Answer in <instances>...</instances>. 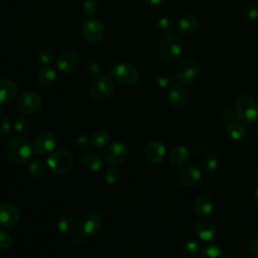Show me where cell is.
<instances>
[{"mask_svg": "<svg viewBox=\"0 0 258 258\" xmlns=\"http://www.w3.org/2000/svg\"><path fill=\"white\" fill-rule=\"evenodd\" d=\"M4 154L11 162L16 164H23L31 158L32 147L27 139L16 136L9 139L5 143Z\"/></svg>", "mask_w": 258, "mask_h": 258, "instance_id": "6da1fadb", "label": "cell"}, {"mask_svg": "<svg viewBox=\"0 0 258 258\" xmlns=\"http://www.w3.org/2000/svg\"><path fill=\"white\" fill-rule=\"evenodd\" d=\"M235 115L244 125L253 124L258 119V105L256 100L249 94H241L235 102Z\"/></svg>", "mask_w": 258, "mask_h": 258, "instance_id": "7a4b0ae2", "label": "cell"}, {"mask_svg": "<svg viewBox=\"0 0 258 258\" xmlns=\"http://www.w3.org/2000/svg\"><path fill=\"white\" fill-rule=\"evenodd\" d=\"M201 76V64L194 57H185L175 68V79L182 85L196 83Z\"/></svg>", "mask_w": 258, "mask_h": 258, "instance_id": "3957f363", "label": "cell"}, {"mask_svg": "<svg viewBox=\"0 0 258 258\" xmlns=\"http://www.w3.org/2000/svg\"><path fill=\"white\" fill-rule=\"evenodd\" d=\"M184 48L182 39L175 34L166 35L158 46V54L161 59L171 62L180 56Z\"/></svg>", "mask_w": 258, "mask_h": 258, "instance_id": "277c9868", "label": "cell"}, {"mask_svg": "<svg viewBox=\"0 0 258 258\" xmlns=\"http://www.w3.org/2000/svg\"><path fill=\"white\" fill-rule=\"evenodd\" d=\"M114 88L115 85L111 77L108 75H99L90 84L89 94L93 100L101 102L112 95Z\"/></svg>", "mask_w": 258, "mask_h": 258, "instance_id": "5b68a950", "label": "cell"}, {"mask_svg": "<svg viewBox=\"0 0 258 258\" xmlns=\"http://www.w3.org/2000/svg\"><path fill=\"white\" fill-rule=\"evenodd\" d=\"M74 165L73 155L66 150H58L47 157V166L55 174H63Z\"/></svg>", "mask_w": 258, "mask_h": 258, "instance_id": "8992f818", "label": "cell"}, {"mask_svg": "<svg viewBox=\"0 0 258 258\" xmlns=\"http://www.w3.org/2000/svg\"><path fill=\"white\" fill-rule=\"evenodd\" d=\"M111 74L114 80L126 86L134 85L139 80V73L137 69L128 62H119L115 64Z\"/></svg>", "mask_w": 258, "mask_h": 258, "instance_id": "52a82bcc", "label": "cell"}, {"mask_svg": "<svg viewBox=\"0 0 258 258\" xmlns=\"http://www.w3.org/2000/svg\"><path fill=\"white\" fill-rule=\"evenodd\" d=\"M82 34L88 42H100L105 35V27L103 25V22L97 17H88L83 22Z\"/></svg>", "mask_w": 258, "mask_h": 258, "instance_id": "ba28073f", "label": "cell"}, {"mask_svg": "<svg viewBox=\"0 0 258 258\" xmlns=\"http://www.w3.org/2000/svg\"><path fill=\"white\" fill-rule=\"evenodd\" d=\"M19 112L30 115L38 112L42 106V98L35 92H24L17 99L16 103Z\"/></svg>", "mask_w": 258, "mask_h": 258, "instance_id": "9c48e42d", "label": "cell"}, {"mask_svg": "<svg viewBox=\"0 0 258 258\" xmlns=\"http://www.w3.org/2000/svg\"><path fill=\"white\" fill-rule=\"evenodd\" d=\"M129 148L126 144L116 142L110 144L104 151V158L110 165H118L127 160Z\"/></svg>", "mask_w": 258, "mask_h": 258, "instance_id": "30bf717a", "label": "cell"}, {"mask_svg": "<svg viewBox=\"0 0 258 258\" xmlns=\"http://www.w3.org/2000/svg\"><path fill=\"white\" fill-rule=\"evenodd\" d=\"M20 214L18 209L9 202L0 203V227L10 229L19 222Z\"/></svg>", "mask_w": 258, "mask_h": 258, "instance_id": "8fae6325", "label": "cell"}, {"mask_svg": "<svg viewBox=\"0 0 258 258\" xmlns=\"http://www.w3.org/2000/svg\"><path fill=\"white\" fill-rule=\"evenodd\" d=\"M56 141V137L52 132H41L35 138L34 149L39 155H48L55 149Z\"/></svg>", "mask_w": 258, "mask_h": 258, "instance_id": "7c38bea8", "label": "cell"}, {"mask_svg": "<svg viewBox=\"0 0 258 258\" xmlns=\"http://www.w3.org/2000/svg\"><path fill=\"white\" fill-rule=\"evenodd\" d=\"M102 227V220L96 213H88L80 221L79 230L85 237H92L96 235Z\"/></svg>", "mask_w": 258, "mask_h": 258, "instance_id": "4fadbf2b", "label": "cell"}, {"mask_svg": "<svg viewBox=\"0 0 258 258\" xmlns=\"http://www.w3.org/2000/svg\"><path fill=\"white\" fill-rule=\"evenodd\" d=\"M177 180L181 185L185 187H191L201 182L202 172L197 166H183L177 173Z\"/></svg>", "mask_w": 258, "mask_h": 258, "instance_id": "5bb4252c", "label": "cell"}, {"mask_svg": "<svg viewBox=\"0 0 258 258\" xmlns=\"http://www.w3.org/2000/svg\"><path fill=\"white\" fill-rule=\"evenodd\" d=\"M196 236L205 242H211L215 240L218 235V229L216 225L209 220H201L196 223L194 227Z\"/></svg>", "mask_w": 258, "mask_h": 258, "instance_id": "9a60e30c", "label": "cell"}, {"mask_svg": "<svg viewBox=\"0 0 258 258\" xmlns=\"http://www.w3.org/2000/svg\"><path fill=\"white\" fill-rule=\"evenodd\" d=\"M166 99L168 104L176 109L182 108L188 99V94L187 91L179 85H173L170 86L169 89L167 90L166 94Z\"/></svg>", "mask_w": 258, "mask_h": 258, "instance_id": "2e32d148", "label": "cell"}, {"mask_svg": "<svg viewBox=\"0 0 258 258\" xmlns=\"http://www.w3.org/2000/svg\"><path fill=\"white\" fill-rule=\"evenodd\" d=\"M166 154V148L164 144L159 140H153L149 142L144 150L145 158L153 164L160 163Z\"/></svg>", "mask_w": 258, "mask_h": 258, "instance_id": "e0dca14e", "label": "cell"}, {"mask_svg": "<svg viewBox=\"0 0 258 258\" xmlns=\"http://www.w3.org/2000/svg\"><path fill=\"white\" fill-rule=\"evenodd\" d=\"M55 63L60 72L64 74H73L78 70L80 59L73 52H62L56 57Z\"/></svg>", "mask_w": 258, "mask_h": 258, "instance_id": "ac0fdd59", "label": "cell"}, {"mask_svg": "<svg viewBox=\"0 0 258 258\" xmlns=\"http://www.w3.org/2000/svg\"><path fill=\"white\" fill-rule=\"evenodd\" d=\"M199 25L200 21L197 16L192 14H185L177 20L175 28L179 34L188 36L194 34L198 30Z\"/></svg>", "mask_w": 258, "mask_h": 258, "instance_id": "d6986e66", "label": "cell"}, {"mask_svg": "<svg viewBox=\"0 0 258 258\" xmlns=\"http://www.w3.org/2000/svg\"><path fill=\"white\" fill-rule=\"evenodd\" d=\"M189 150L182 145L173 147L169 154V164L173 168H182L189 160Z\"/></svg>", "mask_w": 258, "mask_h": 258, "instance_id": "ffe728a7", "label": "cell"}, {"mask_svg": "<svg viewBox=\"0 0 258 258\" xmlns=\"http://www.w3.org/2000/svg\"><path fill=\"white\" fill-rule=\"evenodd\" d=\"M194 210L197 216L201 218L209 217L214 211V201L210 196L204 195L196 199Z\"/></svg>", "mask_w": 258, "mask_h": 258, "instance_id": "44dd1931", "label": "cell"}, {"mask_svg": "<svg viewBox=\"0 0 258 258\" xmlns=\"http://www.w3.org/2000/svg\"><path fill=\"white\" fill-rule=\"evenodd\" d=\"M17 85L8 79L0 81V105L10 103L17 94Z\"/></svg>", "mask_w": 258, "mask_h": 258, "instance_id": "7402d4cb", "label": "cell"}, {"mask_svg": "<svg viewBox=\"0 0 258 258\" xmlns=\"http://www.w3.org/2000/svg\"><path fill=\"white\" fill-rule=\"evenodd\" d=\"M81 161L85 168H87L90 171H94V172L99 171L103 166V160L100 157V155H98L95 152H91V151L85 152L82 155Z\"/></svg>", "mask_w": 258, "mask_h": 258, "instance_id": "603a6c76", "label": "cell"}, {"mask_svg": "<svg viewBox=\"0 0 258 258\" xmlns=\"http://www.w3.org/2000/svg\"><path fill=\"white\" fill-rule=\"evenodd\" d=\"M203 169L206 173H214L219 166V154L215 150H209L203 157Z\"/></svg>", "mask_w": 258, "mask_h": 258, "instance_id": "cb8c5ba5", "label": "cell"}, {"mask_svg": "<svg viewBox=\"0 0 258 258\" xmlns=\"http://www.w3.org/2000/svg\"><path fill=\"white\" fill-rule=\"evenodd\" d=\"M56 79L55 70L50 66H45L37 74V82L42 87H50Z\"/></svg>", "mask_w": 258, "mask_h": 258, "instance_id": "d4e9b609", "label": "cell"}, {"mask_svg": "<svg viewBox=\"0 0 258 258\" xmlns=\"http://www.w3.org/2000/svg\"><path fill=\"white\" fill-rule=\"evenodd\" d=\"M111 141V135L107 130L100 129L92 133L90 137V143L95 148H103L107 146Z\"/></svg>", "mask_w": 258, "mask_h": 258, "instance_id": "484cf974", "label": "cell"}, {"mask_svg": "<svg viewBox=\"0 0 258 258\" xmlns=\"http://www.w3.org/2000/svg\"><path fill=\"white\" fill-rule=\"evenodd\" d=\"M57 229L66 236H72L76 233V223L70 216H61L57 220Z\"/></svg>", "mask_w": 258, "mask_h": 258, "instance_id": "4316f807", "label": "cell"}, {"mask_svg": "<svg viewBox=\"0 0 258 258\" xmlns=\"http://www.w3.org/2000/svg\"><path fill=\"white\" fill-rule=\"evenodd\" d=\"M180 252L184 257L191 258L197 256L201 252L200 243L196 240H187L181 244Z\"/></svg>", "mask_w": 258, "mask_h": 258, "instance_id": "83f0119b", "label": "cell"}, {"mask_svg": "<svg viewBox=\"0 0 258 258\" xmlns=\"http://www.w3.org/2000/svg\"><path fill=\"white\" fill-rule=\"evenodd\" d=\"M201 258H226V253L221 246L211 244L203 248Z\"/></svg>", "mask_w": 258, "mask_h": 258, "instance_id": "f1b7e54d", "label": "cell"}, {"mask_svg": "<svg viewBox=\"0 0 258 258\" xmlns=\"http://www.w3.org/2000/svg\"><path fill=\"white\" fill-rule=\"evenodd\" d=\"M27 172L33 178H41L46 172V167L42 161L35 159L28 164Z\"/></svg>", "mask_w": 258, "mask_h": 258, "instance_id": "f546056e", "label": "cell"}, {"mask_svg": "<svg viewBox=\"0 0 258 258\" xmlns=\"http://www.w3.org/2000/svg\"><path fill=\"white\" fill-rule=\"evenodd\" d=\"M226 131L229 135V137L233 140H241L246 136V129L244 128V126H242L239 123H235V122H231L227 125Z\"/></svg>", "mask_w": 258, "mask_h": 258, "instance_id": "4dcf8cb0", "label": "cell"}, {"mask_svg": "<svg viewBox=\"0 0 258 258\" xmlns=\"http://www.w3.org/2000/svg\"><path fill=\"white\" fill-rule=\"evenodd\" d=\"M174 79H175V75H173L171 72L163 71V72L158 73L155 76L154 82H155L156 86L159 88H167L173 83Z\"/></svg>", "mask_w": 258, "mask_h": 258, "instance_id": "1f68e13d", "label": "cell"}, {"mask_svg": "<svg viewBox=\"0 0 258 258\" xmlns=\"http://www.w3.org/2000/svg\"><path fill=\"white\" fill-rule=\"evenodd\" d=\"M240 11L242 16L248 20H255L258 18V7L251 2L244 3L241 6Z\"/></svg>", "mask_w": 258, "mask_h": 258, "instance_id": "d6a6232c", "label": "cell"}, {"mask_svg": "<svg viewBox=\"0 0 258 258\" xmlns=\"http://www.w3.org/2000/svg\"><path fill=\"white\" fill-rule=\"evenodd\" d=\"M157 28H158V30L161 33L168 35L173 30L174 23H173L171 18H169L167 16H163V17L158 19V21H157Z\"/></svg>", "mask_w": 258, "mask_h": 258, "instance_id": "836d02e7", "label": "cell"}, {"mask_svg": "<svg viewBox=\"0 0 258 258\" xmlns=\"http://www.w3.org/2000/svg\"><path fill=\"white\" fill-rule=\"evenodd\" d=\"M30 126V121L25 116H19L14 122V129L20 134H25Z\"/></svg>", "mask_w": 258, "mask_h": 258, "instance_id": "e575fe53", "label": "cell"}, {"mask_svg": "<svg viewBox=\"0 0 258 258\" xmlns=\"http://www.w3.org/2000/svg\"><path fill=\"white\" fill-rule=\"evenodd\" d=\"M83 11L89 17L94 16L98 11V3L96 0H84L82 4Z\"/></svg>", "mask_w": 258, "mask_h": 258, "instance_id": "d590c367", "label": "cell"}, {"mask_svg": "<svg viewBox=\"0 0 258 258\" xmlns=\"http://www.w3.org/2000/svg\"><path fill=\"white\" fill-rule=\"evenodd\" d=\"M105 181L108 184H115L119 181L120 179V172L117 168L115 167H109L106 172H105Z\"/></svg>", "mask_w": 258, "mask_h": 258, "instance_id": "8d00e7d4", "label": "cell"}, {"mask_svg": "<svg viewBox=\"0 0 258 258\" xmlns=\"http://www.w3.org/2000/svg\"><path fill=\"white\" fill-rule=\"evenodd\" d=\"M37 58L43 64H49L54 58V53L48 48H42L37 52Z\"/></svg>", "mask_w": 258, "mask_h": 258, "instance_id": "74e56055", "label": "cell"}, {"mask_svg": "<svg viewBox=\"0 0 258 258\" xmlns=\"http://www.w3.org/2000/svg\"><path fill=\"white\" fill-rule=\"evenodd\" d=\"M12 245L11 235L3 230H0V249H8Z\"/></svg>", "mask_w": 258, "mask_h": 258, "instance_id": "f35d334b", "label": "cell"}, {"mask_svg": "<svg viewBox=\"0 0 258 258\" xmlns=\"http://www.w3.org/2000/svg\"><path fill=\"white\" fill-rule=\"evenodd\" d=\"M11 130L10 119L6 116L0 117V136H6Z\"/></svg>", "mask_w": 258, "mask_h": 258, "instance_id": "ab89813d", "label": "cell"}, {"mask_svg": "<svg viewBox=\"0 0 258 258\" xmlns=\"http://www.w3.org/2000/svg\"><path fill=\"white\" fill-rule=\"evenodd\" d=\"M205 149H206V144L203 141H196L191 144V147H190V151L195 155L202 154L205 151Z\"/></svg>", "mask_w": 258, "mask_h": 258, "instance_id": "60d3db41", "label": "cell"}, {"mask_svg": "<svg viewBox=\"0 0 258 258\" xmlns=\"http://www.w3.org/2000/svg\"><path fill=\"white\" fill-rule=\"evenodd\" d=\"M86 72L88 73L89 76H97L100 72V66L96 61H90L86 66Z\"/></svg>", "mask_w": 258, "mask_h": 258, "instance_id": "b9f144b4", "label": "cell"}, {"mask_svg": "<svg viewBox=\"0 0 258 258\" xmlns=\"http://www.w3.org/2000/svg\"><path fill=\"white\" fill-rule=\"evenodd\" d=\"M90 144V139H88L86 136L84 135H80L75 139V145L79 148V149H85L89 146Z\"/></svg>", "mask_w": 258, "mask_h": 258, "instance_id": "7bdbcfd3", "label": "cell"}, {"mask_svg": "<svg viewBox=\"0 0 258 258\" xmlns=\"http://www.w3.org/2000/svg\"><path fill=\"white\" fill-rule=\"evenodd\" d=\"M249 252L251 255L258 257V237H255L249 243Z\"/></svg>", "mask_w": 258, "mask_h": 258, "instance_id": "ee69618b", "label": "cell"}, {"mask_svg": "<svg viewBox=\"0 0 258 258\" xmlns=\"http://www.w3.org/2000/svg\"><path fill=\"white\" fill-rule=\"evenodd\" d=\"M84 238H85L84 234H83V233H81V232L79 231V232L74 233V234L72 235L71 240H72V243H73L74 245H80V244H82V243H83Z\"/></svg>", "mask_w": 258, "mask_h": 258, "instance_id": "f6af8a7d", "label": "cell"}, {"mask_svg": "<svg viewBox=\"0 0 258 258\" xmlns=\"http://www.w3.org/2000/svg\"><path fill=\"white\" fill-rule=\"evenodd\" d=\"M144 2L152 8H159L164 4L165 0H144Z\"/></svg>", "mask_w": 258, "mask_h": 258, "instance_id": "bcb514c9", "label": "cell"}, {"mask_svg": "<svg viewBox=\"0 0 258 258\" xmlns=\"http://www.w3.org/2000/svg\"><path fill=\"white\" fill-rule=\"evenodd\" d=\"M254 200H255V203H256V205L258 206V186L256 187V189H255V194H254Z\"/></svg>", "mask_w": 258, "mask_h": 258, "instance_id": "7dc6e473", "label": "cell"}]
</instances>
